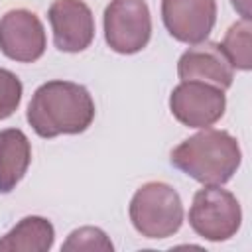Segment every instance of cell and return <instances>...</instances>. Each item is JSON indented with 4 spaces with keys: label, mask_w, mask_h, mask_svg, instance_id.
Segmentation results:
<instances>
[{
    "label": "cell",
    "mask_w": 252,
    "mask_h": 252,
    "mask_svg": "<svg viewBox=\"0 0 252 252\" xmlns=\"http://www.w3.org/2000/svg\"><path fill=\"white\" fill-rule=\"evenodd\" d=\"M94 112V100L83 85L55 79L35 89L26 118L39 138H55L85 132L93 124Z\"/></svg>",
    "instance_id": "obj_1"
},
{
    "label": "cell",
    "mask_w": 252,
    "mask_h": 252,
    "mask_svg": "<svg viewBox=\"0 0 252 252\" xmlns=\"http://www.w3.org/2000/svg\"><path fill=\"white\" fill-rule=\"evenodd\" d=\"M173 167L203 185H224L242 163L238 140L226 130L201 128L169 154Z\"/></svg>",
    "instance_id": "obj_2"
},
{
    "label": "cell",
    "mask_w": 252,
    "mask_h": 252,
    "mask_svg": "<svg viewBox=\"0 0 252 252\" xmlns=\"http://www.w3.org/2000/svg\"><path fill=\"white\" fill-rule=\"evenodd\" d=\"M128 215L132 226L144 238L161 240L173 236L181 228L183 203L169 183L148 181L132 195Z\"/></svg>",
    "instance_id": "obj_3"
},
{
    "label": "cell",
    "mask_w": 252,
    "mask_h": 252,
    "mask_svg": "<svg viewBox=\"0 0 252 252\" xmlns=\"http://www.w3.org/2000/svg\"><path fill=\"white\" fill-rule=\"evenodd\" d=\"M189 224L205 240L222 242L232 238L242 224L238 199L220 185H205L193 195Z\"/></svg>",
    "instance_id": "obj_4"
},
{
    "label": "cell",
    "mask_w": 252,
    "mask_h": 252,
    "mask_svg": "<svg viewBox=\"0 0 252 252\" xmlns=\"http://www.w3.org/2000/svg\"><path fill=\"white\" fill-rule=\"evenodd\" d=\"M102 24L108 47L120 55H134L150 43L152 14L146 0H110Z\"/></svg>",
    "instance_id": "obj_5"
},
{
    "label": "cell",
    "mask_w": 252,
    "mask_h": 252,
    "mask_svg": "<svg viewBox=\"0 0 252 252\" xmlns=\"http://www.w3.org/2000/svg\"><path fill=\"white\" fill-rule=\"evenodd\" d=\"M226 108L224 91L203 81H181L169 94L173 118L189 128H209L217 124Z\"/></svg>",
    "instance_id": "obj_6"
},
{
    "label": "cell",
    "mask_w": 252,
    "mask_h": 252,
    "mask_svg": "<svg viewBox=\"0 0 252 252\" xmlns=\"http://www.w3.org/2000/svg\"><path fill=\"white\" fill-rule=\"evenodd\" d=\"M45 28L32 10L14 8L0 18V51L8 59L33 63L45 53Z\"/></svg>",
    "instance_id": "obj_7"
},
{
    "label": "cell",
    "mask_w": 252,
    "mask_h": 252,
    "mask_svg": "<svg viewBox=\"0 0 252 252\" xmlns=\"http://www.w3.org/2000/svg\"><path fill=\"white\" fill-rule=\"evenodd\" d=\"M161 20L173 39L197 45L215 28L217 0H161Z\"/></svg>",
    "instance_id": "obj_8"
},
{
    "label": "cell",
    "mask_w": 252,
    "mask_h": 252,
    "mask_svg": "<svg viewBox=\"0 0 252 252\" xmlns=\"http://www.w3.org/2000/svg\"><path fill=\"white\" fill-rule=\"evenodd\" d=\"M47 18L59 51L79 53L93 43L94 16L83 0H55L47 10Z\"/></svg>",
    "instance_id": "obj_9"
},
{
    "label": "cell",
    "mask_w": 252,
    "mask_h": 252,
    "mask_svg": "<svg viewBox=\"0 0 252 252\" xmlns=\"http://www.w3.org/2000/svg\"><path fill=\"white\" fill-rule=\"evenodd\" d=\"M177 75L181 81H203L222 91L230 89L234 81V69L215 41H201L183 51L177 61Z\"/></svg>",
    "instance_id": "obj_10"
},
{
    "label": "cell",
    "mask_w": 252,
    "mask_h": 252,
    "mask_svg": "<svg viewBox=\"0 0 252 252\" xmlns=\"http://www.w3.org/2000/svg\"><path fill=\"white\" fill-rule=\"evenodd\" d=\"M32 163V144L20 128L0 130V193H10Z\"/></svg>",
    "instance_id": "obj_11"
},
{
    "label": "cell",
    "mask_w": 252,
    "mask_h": 252,
    "mask_svg": "<svg viewBox=\"0 0 252 252\" xmlns=\"http://www.w3.org/2000/svg\"><path fill=\"white\" fill-rule=\"evenodd\" d=\"M55 242V228L45 217H24L0 238V252H47Z\"/></svg>",
    "instance_id": "obj_12"
},
{
    "label": "cell",
    "mask_w": 252,
    "mask_h": 252,
    "mask_svg": "<svg viewBox=\"0 0 252 252\" xmlns=\"http://www.w3.org/2000/svg\"><path fill=\"white\" fill-rule=\"evenodd\" d=\"M250 32H252L250 20H238L226 30L222 43H219L222 53L230 61L232 69H238V71H250L252 69Z\"/></svg>",
    "instance_id": "obj_13"
},
{
    "label": "cell",
    "mask_w": 252,
    "mask_h": 252,
    "mask_svg": "<svg viewBox=\"0 0 252 252\" xmlns=\"http://www.w3.org/2000/svg\"><path fill=\"white\" fill-rule=\"evenodd\" d=\"M61 250L65 252H79V250H87V252H93V250H104V252H112L114 250V244L110 242V238L106 236L104 230L96 228V226H81V228H75L67 240L63 242Z\"/></svg>",
    "instance_id": "obj_14"
},
{
    "label": "cell",
    "mask_w": 252,
    "mask_h": 252,
    "mask_svg": "<svg viewBox=\"0 0 252 252\" xmlns=\"http://www.w3.org/2000/svg\"><path fill=\"white\" fill-rule=\"evenodd\" d=\"M22 94H24V85L18 79V75L0 67V120L10 118L18 110L22 102Z\"/></svg>",
    "instance_id": "obj_15"
},
{
    "label": "cell",
    "mask_w": 252,
    "mask_h": 252,
    "mask_svg": "<svg viewBox=\"0 0 252 252\" xmlns=\"http://www.w3.org/2000/svg\"><path fill=\"white\" fill-rule=\"evenodd\" d=\"M232 8L242 16V20H250V0H230Z\"/></svg>",
    "instance_id": "obj_16"
}]
</instances>
